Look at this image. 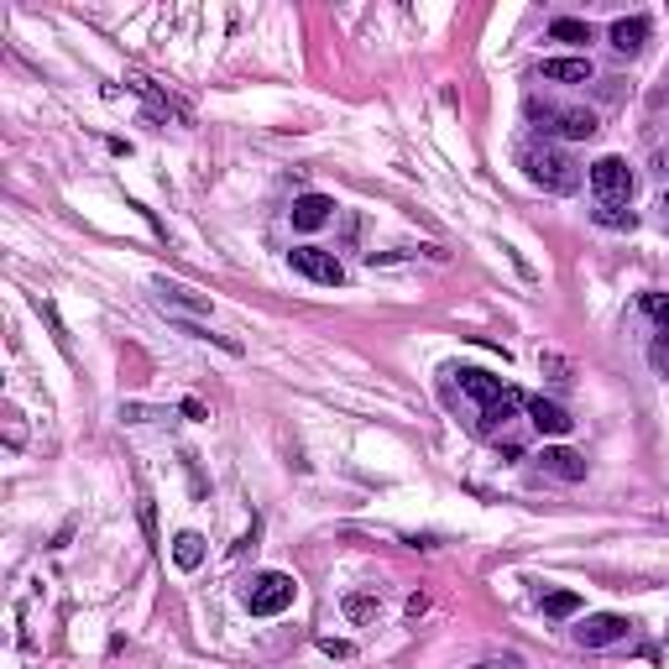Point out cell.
Instances as JSON below:
<instances>
[{"mask_svg": "<svg viewBox=\"0 0 669 669\" xmlns=\"http://www.w3.org/2000/svg\"><path fill=\"white\" fill-rule=\"evenodd\" d=\"M518 163H523V173L534 178L539 189H549V194H575V189H581V163H575V157H565L560 147H523Z\"/></svg>", "mask_w": 669, "mask_h": 669, "instance_id": "cell-1", "label": "cell"}, {"mask_svg": "<svg viewBox=\"0 0 669 669\" xmlns=\"http://www.w3.org/2000/svg\"><path fill=\"white\" fill-rule=\"evenodd\" d=\"M293 596H298L293 575H283V570H262L257 581L246 586V612H251V617H278V612L293 607Z\"/></svg>", "mask_w": 669, "mask_h": 669, "instance_id": "cell-2", "label": "cell"}, {"mask_svg": "<svg viewBox=\"0 0 669 669\" xmlns=\"http://www.w3.org/2000/svg\"><path fill=\"white\" fill-rule=\"evenodd\" d=\"M528 115L539 121V131H555V136H570V142H586L596 136V115L586 105H528Z\"/></svg>", "mask_w": 669, "mask_h": 669, "instance_id": "cell-3", "label": "cell"}, {"mask_svg": "<svg viewBox=\"0 0 669 669\" xmlns=\"http://www.w3.org/2000/svg\"><path fill=\"white\" fill-rule=\"evenodd\" d=\"M591 189L602 204H622L633 194V168L622 163V157H596L591 163Z\"/></svg>", "mask_w": 669, "mask_h": 669, "instance_id": "cell-4", "label": "cell"}, {"mask_svg": "<svg viewBox=\"0 0 669 669\" xmlns=\"http://www.w3.org/2000/svg\"><path fill=\"white\" fill-rule=\"evenodd\" d=\"M288 262H293V272H304L309 283H325V288H340V283H345V267H340V257H335V251H319V246H298Z\"/></svg>", "mask_w": 669, "mask_h": 669, "instance_id": "cell-5", "label": "cell"}, {"mask_svg": "<svg viewBox=\"0 0 669 669\" xmlns=\"http://www.w3.org/2000/svg\"><path fill=\"white\" fill-rule=\"evenodd\" d=\"M628 633H633V622H628V617L596 612V617H586L581 628H575V643H581V649H612V643H622Z\"/></svg>", "mask_w": 669, "mask_h": 669, "instance_id": "cell-6", "label": "cell"}, {"mask_svg": "<svg viewBox=\"0 0 669 669\" xmlns=\"http://www.w3.org/2000/svg\"><path fill=\"white\" fill-rule=\"evenodd\" d=\"M528 419H534L539 434H555V440H565V434L575 429V419L560 408V403H544V398H528Z\"/></svg>", "mask_w": 669, "mask_h": 669, "instance_id": "cell-7", "label": "cell"}, {"mask_svg": "<svg viewBox=\"0 0 669 669\" xmlns=\"http://www.w3.org/2000/svg\"><path fill=\"white\" fill-rule=\"evenodd\" d=\"M335 215V199L325 194H304V199H293V225L298 230H319V225H330Z\"/></svg>", "mask_w": 669, "mask_h": 669, "instance_id": "cell-8", "label": "cell"}, {"mask_svg": "<svg viewBox=\"0 0 669 669\" xmlns=\"http://www.w3.org/2000/svg\"><path fill=\"white\" fill-rule=\"evenodd\" d=\"M460 377V392H471V398L481 403V408H492L497 398H502V377H492V372H476V366H466V372H455Z\"/></svg>", "mask_w": 669, "mask_h": 669, "instance_id": "cell-9", "label": "cell"}, {"mask_svg": "<svg viewBox=\"0 0 669 669\" xmlns=\"http://www.w3.org/2000/svg\"><path fill=\"white\" fill-rule=\"evenodd\" d=\"M157 298L173 304V309H183V314H210V298L194 293V288H183V283H168V278H157Z\"/></svg>", "mask_w": 669, "mask_h": 669, "instance_id": "cell-10", "label": "cell"}, {"mask_svg": "<svg viewBox=\"0 0 669 669\" xmlns=\"http://www.w3.org/2000/svg\"><path fill=\"white\" fill-rule=\"evenodd\" d=\"M539 74L549 84H586L591 79V58H544Z\"/></svg>", "mask_w": 669, "mask_h": 669, "instance_id": "cell-11", "label": "cell"}, {"mask_svg": "<svg viewBox=\"0 0 669 669\" xmlns=\"http://www.w3.org/2000/svg\"><path fill=\"white\" fill-rule=\"evenodd\" d=\"M643 42H649V21H643V16L612 21V48H617V53H638Z\"/></svg>", "mask_w": 669, "mask_h": 669, "instance_id": "cell-12", "label": "cell"}, {"mask_svg": "<svg viewBox=\"0 0 669 669\" xmlns=\"http://www.w3.org/2000/svg\"><path fill=\"white\" fill-rule=\"evenodd\" d=\"M518 408H528V403H523V392H513V387H507L492 408H481V429H487V434H497V429H502L507 419H513Z\"/></svg>", "mask_w": 669, "mask_h": 669, "instance_id": "cell-13", "label": "cell"}, {"mask_svg": "<svg viewBox=\"0 0 669 669\" xmlns=\"http://www.w3.org/2000/svg\"><path fill=\"white\" fill-rule=\"evenodd\" d=\"M539 460H544V471H555L560 481H581L586 476V460L575 455V450H544Z\"/></svg>", "mask_w": 669, "mask_h": 669, "instance_id": "cell-14", "label": "cell"}, {"mask_svg": "<svg viewBox=\"0 0 669 669\" xmlns=\"http://www.w3.org/2000/svg\"><path fill=\"white\" fill-rule=\"evenodd\" d=\"M199 560H204V539L199 534H178L173 539V565L178 570H199Z\"/></svg>", "mask_w": 669, "mask_h": 669, "instance_id": "cell-15", "label": "cell"}, {"mask_svg": "<svg viewBox=\"0 0 669 669\" xmlns=\"http://www.w3.org/2000/svg\"><path fill=\"white\" fill-rule=\"evenodd\" d=\"M581 612V596L575 591H549L544 596V617H575Z\"/></svg>", "mask_w": 669, "mask_h": 669, "instance_id": "cell-16", "label": "cell"}, {"mask_svg": "<svg viewBox=\"0 0 669 669\" xmlns=\"http://www.w3.org/2000/svg\"><path fill=\"white\" fill-rule=\"evenodd\" d=\"M549 37H555V42H591V27H586V21L560 16V21H549Z\"/></svg>", "mask_w": 669, "mask_h": 669, "instance_id": "cell-17", "label": "cell"}, {"mask_svg": "<svg viewBox=\"0 0 669 669\" xmlns=\"http://www.w3.org/2000/svg\"><path fill=\"white\" fill-rule=\"evenodd\" d=\"M643 314H649L654 325L669 335V293H643Z\"/></svg>", "mask_w": 669, "mask_h": 669, "instance_id": "cell-18", "label": "cell"}, {"mask_svg": "<svg viewBox=\"0 0 669 669\" xmlns=\"http://www.w3.org/2000/svg\"><path fill=\"white\" fill-rule=\"evenodd\" d=\"M596 220L612 225V230H633V210H622V204H602V210H596Z\"/></svg>", "mask_w": 669, "mask_h": 669, "instance_id": "cell-19", "label": "cell"}, {"mask_svg": "<svg viewBox=\"0 0 669 669\" xmlns=\"http://www.w3.org/2000/svg\"><path fill=\"white\" fill-rule=\"evenodd\" d=\"M345 617H356V622L377 617V596H345Z\"/></svg>", "mask_w": 669, "mask_h": 669, "instance_id": "cell-20", "label": "cell"}, {"mask_svg": "<svg viewBox=\"0 0 669 669\" xmlns=\"http://www.w3.org/2000/svg\"><path fill=\"white\" fill-rule=\"evenodd\" d=\"M319 649H325V654H335V659H345V654H351V643H335V638H325Z\"/></svg>", "mask_w": 669, "mask_h": 669, "instance_id": "cell-21", "label": "cell"}, {"mask_svg": "<svg viewBox=\"0 0 669 669\" xmlns=\"http://www.w3.org/2000/svg\"><path fill=\"white\" fill-rule=\"evenodd\" d=\"M476 669H518V659H487V664H476Z\"/></svg>", "mask_w": 669, "mask_h": 669, "instance_id": "cell-22", "label": "cell"}, {"mask_svg": "<svg viewBox=\"0 0 669 669\" xmlns=\"http://www.w3.org/2000/svg\"><path fill=\"white\" fill-rule=\"evenodd\" d=\"M664 220H669V194H664Z\"/></svg>", "mask_w": 669, "mask_h": 669, "instance_id": "cell-23", "label": "cell"}]
</instances>
